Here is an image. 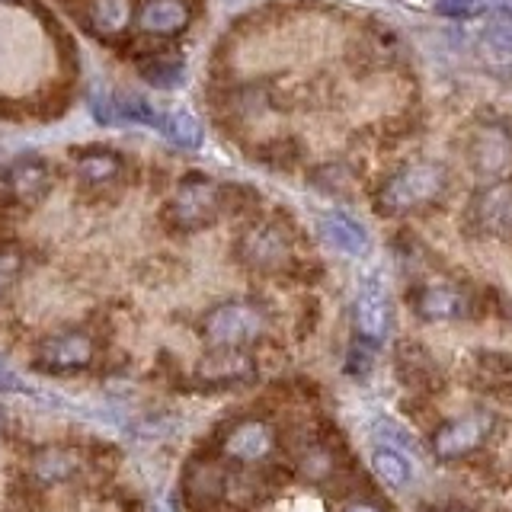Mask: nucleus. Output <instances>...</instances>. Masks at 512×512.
<instances>
[{"label": "nucleus", "mask_w": 512, "mask_h": 512, "mask_svg": "<svg viewBox=\"0 0 512 512\" xmlns=\"http://www.w3.org/2000/svg\"><path fill=\"white\" fill-rule=\"evenodd\" d=\"M93 356L96 346L84 330H64L39 343L36 365L52 375H71V372H84L93 362Z\"/></svg>", "instance_id": "obj_7"}, {"label": "nucleus", "mask_w": 512, "mask_h": 512, "mask_svg": "<svg viewBox=\"0 0 512 512\" xmlns=\"http://www.w3.org/2000/svg\"><path fill=\"white\" fill-rule=\"evenodd\" d=\"M436 10L442 16H455V20H468V16H477L484 10V0H439Z\"/></svg>", "instance_id": "obj_23"}, {"label": "nucleus", "mask_w": 512, "mask_h": 512, "mask_svg": "<svg viewBox=\"0 0 512 512\" xmlns=\"http://www.w3.org/2000/svg\"><path fill=\"white\" fill-rule=\"evenodd\" d=\"M4 186H7V192L16 202L32 205V202H39L45 196L48 186H52V173H48L45 160H39V157H20V160H13V164L7 167Z\"/></svg>", "instance_id": "obj_11"}, {"label": "nucleus", "mask_w": 512, "mask_h": 512, "mask_svg": "<svg viewBox=\"0 0 512 512\" xmlns=\"http://www.w3.org/2000/svg\"><path fill=\"white\" fill-rule=\"evenodd\" d=\"M372 471L378 474V480L384 487L391 490H404L410 484V461L397 452L394 445H384V448H375L372 455Z\"/></svg>", "instance_id": "obj_20"}, {"label": "nucleus", "mask_w": 512, "mask_h": 512, "mask_svg": "<svg viewBox=\"0 0 512 512\" xmlns=\"http://www.w3.org/2000/svg\"><path fill=\"white\" fill-rule=\"evenodd\" d=\"M352 327L368 346H381L391 333V301L378 282H368L352 304Z\"/></svg>", "instance_id": "obj_8"}, {"label": "nucleus", "mask_w": 512, "mask_h": 512, "mask_svg": "<svg viewBox=\"0 0 512 512\" xmlns=\"http://www.w3.org/2000/svg\"><path fill=\"white\" fill-rule=\"evenodd\" d=\"M237 253H240V260L253 269L276 272L288 263V256H292V237H288V231L276 221H256L240 234Z\"/></svg>", "instance_id": "obj_5"}, {"label": "nucleus", "mask_w": 512, "mask_h": 512, "mask_svg": "<svg viewBox=\"0 0 512 512\" xmlns=\"http://www.w3.org/2000/svg\"><path fill=\"white\" fill-rule=\"evenodd\" d=\"M266 330V314L250 301H224L202 320V336L212 349H244L260 340Z\"/></svg>", "instance_id": "obj_2"}, {"label": "nucleus", "mask_w": 512, "mask_h": 512, "mask_svg": "<svg viewBox=\"0 0 512 512\" xmlns=\"http://www.w3.org/2000/svg\"><path fill=\"white\" fill-rule=\"evenodd\" d=\"M164 135L176 144V148H186V151L202 148V141H205L202 122L196 119V112L183 109V106L164 112Z\"/></svg>", "instance_id": "obj_19"}, {"label": "nucleus", "mask_w": 512, "mask_h": 512, "mask_svg": "<svg viewBox=\"0 0 512 512\" xmlns=\"http://www.w3.org/2000/svg\"><path fill=\"white\" fill-rule=\"evenodd\" d=\"M343 512H381V509L375 503H349Z\"/></svg>", "instance_id": "obj_26"}, {"label": "nucleus", "mask_w": 512, "mask_h": 512, "mask_svg": "<svg viewBox=\"0 0 512 512\" xmlns=\"http://www.w3.org/2000/svg\"><path fill=\"white\" fill-rule=\"evenodd\" d=\"M317 231L324 237V244L340 250L346 256H362L368 250V234L359 228V221H352L346 212H324L317 221Z\"/></svg>", "instance_id": "obj_12"}, {"label": "nucleus", "mask_w": 512, "mask_h": 512, "mask_svg": "<svg viewBox=\"0 0 512 512\" xmlns=\"http://www.w3.org/2000/svg\"><path fill=\"white\" fill-rule=\"evenodd\" d=\"M468 160L480 180L500 183L512 170V138L506 128L496 122L477 125L468 144Z\"/></svg>", "instance_id": "obj_6"}, {"label": "nucleus", "mask_w": 512, "mask_h": 512, "mask_svg": "<svg viewBox=\"0 0 512 512\" xmlns=\"http://www.w3.org/2000/svg\"><path fill=\"white\" fill-rule=\"evenodd\" d=\"M125 170L122 157L109 148H84L74 151V173L80 183L87 186H106L112 180H119Z\"/></svg>", "instance_id": "obj_15"}, {"label": "nucleus", "mask_w": 512, "mask_h": 512, "mask_svg": "<svg viewBox=\"0 0 512 512\" xmlns=\"http://www.w3.org/2000/svg\"><path fill=\"white\" fill-rule=\"evenodd\" d=\"M0 429H4V413H0Z\"/></svg>", "instance_id": "obj_27"}, {"label": "nucleus", "mask_w": 512, "mask_h": 512, "mask_svg": "<svg viewBox=\"0 0 512 512\" xmlns=\"http://www.w3.org/2000/svg\"><path fill=\"white\" fill-rule=\"evenodd\" d=\"M253 375V362L240 349H212L199 362V378L208 384H237Z\"/></svg>", "instance_id": "obj_16"}, {"label": "nucleus", "mask_w": 512, "mask_h": 512, "mask_svg": "<svg viewBox=\"0 0 512 512\" xmlns=\"http://www.w3.org/2000/svg\"><path fill=\"white\" fill-rule=\"evenodd\" d=\"M135 16L132 0H90L87 4V26L100 39H119L135 23Z\"/></svg>", "instance_id": "obj_13"}, {"label": "nucleus", "mask_w": 512, "mask_h": 512, "mask_svg": "<svg viewBox=\"0 0 512 512\" xmlns=\"http://www.w3.org/2000/svg\"><path fill=\"white\" fill-rule=\"evenodd\" d=\"M477 221L490 231H500L512 221V186L506 183H493L490 189L480 192L477 199Z\"/></svg>", "instance_id": "obj_18"}, {"label": "nucleus", "mask_w": 512, "mask_h": 512, "mask_svg": "<svg viewBox=\"0 0 512 512\" xmlns=\"http://www.w3.org/2000/svg\"><path fill=\"white\" fill-rule=\"evenodd\" d=\"M154 512H180V506H176L173 496H160V500L154 503Z\"/></svg>", "instance_id": "obj_25"}, {"label": "nucleus", "mask_w": 512, "mask_h": 512, "mask_svg": "<svg viewBox=\"0 0 512 512\" xmlns=\"http://www.w3.org/2000/svg\"><path fill=\"white\" fill-rule=\"evenodd\" d=\"M135 26L157 39L180 36L189 26V7H186V0H144L138 7Z\"/></svg>", "instance_id": "obj_10"}, {"label": "nucleus", "mask_w": 512, "mask_h": 512, "mask_svg": "<svg viewBox=\"0 0 512 512\" xmlns=\"http://www.w3.org/2000/svg\"><path fill=\"white\" fill-rule=\"evenodd\" d=\"M80 468V458L71 448H61V445H52V448H42V452L32 455V474H36L42 484H61V480L74 477Z\"/></svg>", "instance_id": "obj_17"}, {"label": "nucleus", "mask_w": 512, "mask_h": 512, "mask_svg": "<svg viewBox=\"0 0 512 512\" xmlns=\"http://www.w3.org/2000/svg\"><path fill=\"white\" fill-rule=\"evenodd\" d=\"M413 311L423 320H455L468 311V298L452 285H426L416 292Z\"/></svg>", "instance_id": "obj_14"}, {"label": "nucleus", "mask_w": 512, "mask_h": 512, "mask_svg": "<svg viewBox=\"0 0 512 512\" xmlns=\"http://www.w3.org/2000/svg\"><path fill=\"white\" fill-rule=\"evenodd\" d=\"M448 183V173L436 160H416V164L394 173L378 192V208L384 215H407L436 202Z\"/></svg>", "instance_id": "obj_1"}, {"label": "nucleus", "mask_w": 512, "mask_h": 512, "mask_svg": "<svg viewBox=\"0 0 512 512\" xmlns=\"http://www.w3.org/2000/svg\"><path fill=\"white\" fill-rule=\"evenodd\" d=\"M490 436H493V413L474 410V413H464L442 423L436 429V436H432V452L442 461H458V458L474 455Z\"/></svg>", "instance_id": "obj_4"}, {"label": "nucleus", "mask_w": 512, "mask_h": 512, "mask_svg": "<svg viewBox=\"0 0 512 512\" xmlns=\"http://www.w3.org/2000/svg\"><path fill=\"white\" fill-rule=\"evenodd\" d=\"M116 96V116L119 122H138V125H154L164 128V116L141 96H128V93H112Z\"/></svg>", "instance_id": "obj_22"}, {"label": "nucleus", "mask_w": 512, "mask_h": 512, "mask_svg": "<svg viewBox=\"0 0 512 512\" xmlns=\"http://www.w3.org/2000/svg\"><path fill=\"white\" fill-rule=\"evenodd\" d=\"M183 71H186L183 58L173 52H157L141 61V77L151 87H176L183 80Z\"/></svg>", "instance_id": "obj_21"}, {"label": "nucleus", "mask_w": 512, "mask_h": 512, "mask_svg": "<svg viewBox=\"0 0 512 512\" xmlns=\"http://www.w3.org/2000/svg\"><path fill=\"white\" fill-rule=\"evenodd\" d=\"M276 448V432L263 420H240L228 436H224V455L244 464H256L272 455Z\"/></svg>", "instance_id": "obj_9"}, {"label": "nucleus", "mask_w": 512, "mask_h": 512, "mask_svg": "<svg viewBox=\"0 0 512 512\" xmlns=\"http://www.w3.org/2000/svg\"><path fill=\"white\" fill-rule=\"evenodd\" d=\"M224 196L208 176H186L167 202V218L180 231H202L221 215Z\"/></svg>", "instance_id": "obj_3"}, {"label": "nucleus", "mask_w": 512, "mask_h": 512, "mask_svg": "<svg viewBox=\"0 0 512 512\" xmlns=\"http://www.w3.org/2000/svg\"><path fill=\"white\" fill-rule=\"evenodd\" d=\"M16 272H20V256L16 253H0V292L16 279Z\"/></svg>", "instance_id": "obj_24"}]
</instances>
